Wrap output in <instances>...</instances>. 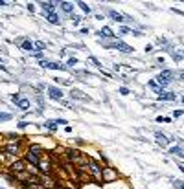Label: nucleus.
<instances>
[{"label":"nucleus","mask_w":184,"mask_h":189,"mask_svg":"<svg viewBox=\"0 0 184 189\" xmlns=\"http://www.w3.org/2000/svg\"><path fill=\"white\" fill-rule=\"evenodd\" d=\"M157 141L164 147V145H168V141H169V138H166L164 134H160V132H157Z\"/></svg>","instance_id":"nucleus-11"},{"label":"nucleus","mask_w":184,"mask_h":189,"mask_svg":"<svg viewBox=\"0 0 184 189\" xmlns=\"http://www.w3.org/2000/svg\"><path fill=\"white\" fill-rule=\"evenodd\" d=\"M109 48H114V50H120V51H123V53H129L133 48L131 46H127V44H123V42H114V44H109Z\"/></svg>","instance_id":"nucleus-4"},{"label":"nucleus","mask_w":184,"mask_h":189,"mask_svg":"<svg viewBox=\"0 0 184 189\" xmlns=\"http://www.w3.org/2000/svg\"><path fill=\"white\" fill-rule=\"evenodd\" d=\"M72 20H74V24H79V20H81V17H78V15H72Z\"/></svg>","instance_id":"nucleus-26"},{"label":"nucleus","mask_w":184,"mask_h":189,"mask_svg":"<svg viewBox=\"0 0 184 189\" xmlns=\"http://www.w3.org/2000/svg\"><path fill=\"white\" fill-rule=\"evenodd\" d=\"M22 50H26V51H31V50H33V44H31L30 40H24V42H22Z\"/></svg>","instance_id":"nucleus-21"},{"label":"nucleus","mask_w":184,"mask_h":189,"mask_svg":"<svg viewBox=\"0 0 184 189\" xmlns=\"http://www.w3.org/2000/svg\"><path fill=\"white\" fill-rule=\"evenodd\" d=\"M61 7H63V11H67V13H72V9H74V4H72V2H61Z\"/></svg>","instance_id":"nucleus-12"},{"label":"nucleus","mask_w":184,"mask_h":189,"mask_svg":"<svg viewBox=\"0 0 184 189\" xmlns=\"http://www.w3.org/2000/svg\"><path fill=\"white\" fill-rule=\"evenodd\" d=\"M175 185H177V187H180V189H184V182H180V180H177V182H175Z\"/></svg>","instance_id":"nucleus-28"},{"label":"nucleus","mask_w":184,"mask_h":189,"mask_svg":"<svg viewBox=\"0 0 184 189\" xmlns=\"http://www.w3.org/2000/svg\"><path fill=\"white\" fill-rule=\"evenodd\" d=\"M39 167H41V171H44V173L50 171V163H46V162H39Z\"/></svg>","instance_id":"nucleus-22"},{"label":"nucleus","mask_w":184,"mask_h":189,"mask_svg":"<svg viewBox=\"0 0 184 189\" xmlns=\"http://www.w3.org/2000/svg\"><path fill=\"white\" fill-rule=\"evenodd\" d=\"M41 66L42 68H52V70H63V64H59V62H52V61H41Z\"/></svg>","instance_id":"nucleus-3"},{"label":"nucleus","mask_w":184,"mask_h":189,"mask_svg":"<svg viewBox=\"0 0 184 189\" xmlns=\"http://www.w3.org/2000/svg\"><path fill=\"white\" fill-rule=\"evenodd\" d=\"M171 77H173V72H171V70H164L162 73H158L157 81H158L160 86H168L169 83H171Z\"/></svg>","instance_id":"nucleus-1"},{"label":"nucleus","mask_w":184,"mask_h":189,"mask_svg":"<svg viewBox=\"0 0 184 189\" xmlns=\"http://www.w3.org/2000/svg\"><path fill=\"white\" fill-rule=\"evenodd\" d=\"M46 18L50 20L52 24H59V17H57L55 13H48V15H46Z\"/></svg>","instance_id":"nucleus-14"},{"label":"nucleus","mask_w":184,"mask_h":189,"mask_svg":"<svg viewBox=\"0 0 184 189\" xmlns=\"http://www.w3.org/2000/svg\"><path fill=\"white\" fill-rule=\"evenodd\" d=\"M169 152H171V154H177V156H184V152H182V149H180V147H171V149H169Z\"/></svg>","instance_id":"nucleus-19"},{"label":"nucleus","mask_w":184,"mask_h":189,"mask_svg":"<svg viewBox=\"0 0 184 189\" xmlns=\"http://www.w3.org/2000/svg\"><path fill=\"white\" fill-rule=\"evenodd\" d=\"M182 103H184V97H182Z\"/></svg>","instance_id":"nucleus-34"},{"label":"nucleus","mask_w":184,"mask_h":189,"mask_svg":"<svg viewBox=\"0 0 184 189\" xmlns=\"http://www.w3.org/2000/svg\"><path fill=\"white\" fill-rule=\"evenodd\" d=\"M17 105H18V107L22 108V110H28V108H30V101H28V99H18Z\"/></svg>","instance_id":"nucleus-16"},{"label":"nucleus","mask_w":184,"mask_h":189,"mask_svg":"<svg viewBox=\"0 0 184 189\" xmlns=\"http://www.w3.org/2000/svg\"><path fill=\"white\" fill-rule=\"evenodd\" d=\"M35 48H39V50H44V48H46V44H44V42H41V40H39V42H35Z\"/></svg>","instance_id":"nucleus-25"},{"label":"nucleus","mask_w":184,"mask_h":189,"mask_svg":"<svg viewBox=\"0 0 184 189\" xmlns=\"http://www.w3.org/2000/svg\"><path fill=\"white\" fill-rule=\"evenodd\" d=\"M180 79H182V81H184V73H180Z\"/></svg>","instance_id":"nucleus-33"},{"label":"nucleus","mask_w":184,"mask_h":189,"mask_svg":"<svg viewBox=\"0 0 184 189\" xmlns=\"http://www.w3.org/2000/svg\"><path fill=\"white\" fill-rule=\"evenodd\" d=\"M100 35H103V37H116V35L112 33V29H111V28H103V29L100 31Z\"/></svg>","instance_id":"nucleus-13"},{"label":"nucleus","mask_w":184,"mask_h":189,"mask_svg":"<svg viewBox=\"0 0 184 189\" xmlns=\"http://www.w3.org/2000/svg\"><path fill=\"white\" fill-rule=\"evenodd\" d=\"M11 101H15V103H18V96L15 94V96H11Z\"/></svg>","instance_id":"nucleus-32"},{"label":"nucleus","mask_w":184,"mask_h":189,"mask_svg":"<svg viewBox=\"0 0 184 189\" xmlns=\"http://www.w3.org/2000/svg\"><path fill=\"white\" fill-rule=\"evenodd\" d=\"M17 152H18V145L17 143H11V145L4 147V154H17Z\"/></svg>","instance_id":"nucleus-6"},{"label":"nucleus","mask_w":184,"mask_h":189,"mask_svg":"<svg viewBox=\"0 0 184 189\" xmlns=\"http://www.w3.org/2000/svg\"><path fill=\"white\" fill-rule=\"evenodd\" d=\"M90 62H92V64H96V66H100V62H98V61H96L94 57H90Z\"/></svg>","instance_id":"nucleus-29"},{"label":"nucleus","mask_w":184,"mask_h":189,"mask_svg":"<svg viewBox=\"0 0 184 189\" xmlns=\"http://www.w3.org/2000/svg\"><path fill=\"white\" fill-rule=\"evenodd\" d=\"M44 127H48L50 130H55V129H57V121L50 119V121H46V123H44Z\"/></svg>","instance_id":"nucleus-18"},{"label":"nucleus","mask_w":184,"mask_h":189,"mask_svg":"<svg viewBox=\"0 0 184 189\" xmlns=\"http://www.w3.org/2000/svg\"><path fill=\"white\" fill-rule=\"evenodd\" d=\"M11 169H13L15 173H20V171H24V169H26V165H24L22 160H18V162H15V163L11 165Z\"/></svg>","instance_id":"nucleus-8"},{"label":"nucleus","mask_w":184,"mask_h":189,"mask_svg":"<svg viewBox=\"0 0 184 189\" xmlns=\"http://www.w3.org/2000/svg\"><path fill=\"white\" fill-rule=\"evenodd\" d=\"M158 97H160V99H166V101H173V99H175V94H171V92H164V90H160V92H158Z\"/></svg>","instance_id":"nucleus-7"},{"label":"nucleus","mask_w":184,"mask_h":189,"mask_svg":"<svg viewBox=\"0 0 184 189\" xmlns=\"http://www.w3.org/2000/svg\"><path fill=\"white\" fill-rule=\"evenodd\" d=\"M67 154H68V158L72 160V162H86L85 158H83V156H81V152L79 151H67Z\"/></svg>","instance_id":"nucleus-2"},{"label":"nucleus","mask_w":184,"mask_h":189,"mask_svg":"<svg viewBox=\"0 0 184 189\" xmlns=\"http://www.w3.org/2000/svg\"><path fill=\"white\" fill-rule=\"evenodd\" d=\"M90 167H92V173H96V174H98V176H100V174L103 173V169H101V167H100L98 163H92Z\"/></svg>","instance_id":"nucleus-20"},{"label":"nucleus","mask_w":184,"mask_h":189,"mask_svg":"<svg viewBox=\"0 0 184 189\" xmlns=\"http://www.w3.org/2000/svg\"><path fill=\"white\" fill-rule=\"evenodd\" d=\"M109 15H111V18H112V20H116V22H123V17H122L120 13H118V11H114V9H111Z\"/></svg>","instance_id":"nucleus-10"},{"label":"nucleus","mask_w":184,"mask_h":189,"mask_svg":"<svg viewBox=\"0 0 184 189\" xmlns=\"http://www.w3.org/2000/svg\"><path fill=\"white\" fill-rule=\"evenodd\" d=\"M120 92L123 94V96H127V94H129V90H127V88H120Z\"/></svg>","instance_id":"nucleus-31"},{"label":"nucleus","mask_w":184,"mask_h":189,"mask_svg":"<svg viewBox=\"0 0 184 189\" xmlns=\"http://www.w3.org/2000/svg\"><path fill=\"white\" fill-rule=\"evenodd\" d=\"M101 174H103V178H107V180H112V178L116 176L111 169H103V173H101Z\"/></svg>","instance_id":"nucleus-17"},{"label":"nucleus","mask_w":184,"mask_h":189,"mask_svg":"<svg viewBox=\"0 0 184 189\" xmlns=\"http://www.w3.org/2000/svg\"><path fill=\"white\" fill-rule=\"evenodd\" d=\"M68 64L74 66V64H78V59H68Z\"/></svg>","instance_id":"nucleus-27"},{"label":"nucleus","mask_w":184,"mask_h":189,"mask_svg":"<svg viewBox=\"0 0 184 189\" xmlns=\"http://www.w3.org/2000/svg\"><path fill=\"white\" fill-rule=\"evenodd\" d=\"M11 119V114H0V121H7Z\"/></svg>","instance_id":"nucleus-24"},{"label":"nucleus","mask_w":184,"mask_h":189,"mask_svg":"<svg viewBox=\"0 0 184 189\" xmlns=\"http://www.w3.org/2000/svg\"><path fill=\"white\" fill-rule=\"evenodd\" d=\"M41 6H42V9H46L48 13H53V9H55V2H42Z\"/></svg>","instance_id":"nucleus-9"},{"label":"nucleus","mask_w":184,"mask_h":189,"mask_svg":"<svg viewBox=\"0 0 184 189\" xmlns=\"http://www.w3.org/2000/svg\"><path fill=\"white\" fill-rule=\"evenodd\" d=\"M48 94H50L52 99H61V97H63L61 88H55V86H50V88H48Z\"/></svg>","instance_id":"nucleus-5"},{"label":"nucleus","mask_w":184,"mask_h":189,"mask_svg":"<svg viewBox=\"0 0 184 189\" xmlns=\"http://www.w3.org/2000/svg\"><path fill=\"white\" fill-rule=\"evenodd\" d=\"M78 6H79V7H81V9H83V11H85V13H90V7H89V6H86V4H85V2H79V4H78Z\"/></svg>","instance_id":"nucleus-23"},{"label":"nucleus","mask_w":184,"mask_h":189,"mask_svg":"<svg viewBox=\"0 0 184 189\" xmlns=\"http://www.w3.org/2000/svg\"><path fill=\"white\" fill-rule=\"evenodd\" d=\"M72 97H78V99H83V101L89 99L86 96H83V92H79V90H72Z\"/></svg>","instance_id":"nucleus-15"},{"label":"nucleus","mask_w":184,"mask_h":189,"mask_svg":"<svg viewBox=\"0 0 184 189\" xmlns=\"http://www.w3.org/2000/svg\"><path fill=\"white\" fill-rule=\"evenodd\" d=\"M175 118H179V116H182V110H175V114H173Z\"/></svg>","instance_id":"nucleus-30"}]
</instances>
